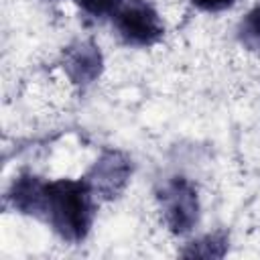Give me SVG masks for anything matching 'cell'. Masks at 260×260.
<instances>
[{
    "instance_id": "6da1fadb",
    "label": "cell",
    "mask_w": 260,
    "mask_h": 260,
    "mask_svg": "<svg viewBox=\"0 0 260 260\" xmlns=\"http://www.w3.org/2000/svg\"><path fill=\"white\" fill-rule=\"evenodd\" d=\"M100 199L83 177L47 179L39 221L65 244H81L91 234Z\"/></svg>"
},
{
    "instance_id": "7a4b0ae2",
    "label": "cell",
    "mask_w": 260,
    "mask_h": 260,
    "mask_svg": "<svg viewBox=\"0 0 260 260\" xmlns=\"http://www.w3.org/2000/svg\"><path fill=\"white\" fill-rule=\"evenodd\" d=\"M156 205L169 234L189 236L201 219V199L197 185L185 175H171L156 187Z\"/></svg>"
},
{
    "instance_id": "3957f363",
    "label": "cell",
    "mask_w": 260,
    "mask_h": 260,
    "mask_svg": "<svg viewBox=\"0 0 260 260\" xmlns=\"http://www.w3.org/2000/svg\"><path fill=\"white\" fill-rule=\"evenodd\" d=\"M108 20L118 41L130 49H150L167 30L152 0H120Z\"/></svg>"
},
{
    "instance_id": "277c9868",
    "label": "cell",
    "mask_w": 260,
    "mask_h": 260,
    "mask_svg": "<svg viewBox=\"0 0 260 260\" xmlns=\"http://www.w3.org/2000/svg\"><path fill=\"white\" fill-rule=\"evenodd\" d=\"M134 177V160L128 152L108 146L102 148L95 160L85 171L83 179L100 201H116L124 195Z\"/></svg>"
},
{
    "instance_id": "5b68a950",
    "label": "cell",
    "mask_w": 260,
    "mask_h": 260,
    "mask_svg": "<svg viewBox=\"0 0 260 260\" xmlns=\"http://www.w3.org/2000/svg\"><path fill=\"white\" fill-rule=\"evenodd\" d=\"M59 65L71 85L85 89L104 73V53L93 39H75L63 47Z\"/></svg>"
},
{
    "instance_id": "8992f818",
    "label": "cell",
    "mask_w": 260,
    "mask_h": 260,
    "mask_svg": "<svg viewBox=\"0 0 260 260\" xmlns=\"http://www.w3.org/2000/svg\"><path fill=\"white\" fill-rule=\"evenodd\" d=\"M45 185L47 179L32 171H22L14 175L4 193V207L18 215L39 219L45 199Z\"/></svg>"
},
{
    "instance_id": "52a82bcc",
    "label": "cell",
    "mask_w": 260,
    "mask_h": 260,
    "mask_svg": "<svg viewBox=\"0 0 260 260\" xmlns=\"http://www.w3.org/2000/svg\"><path fill=\"white\" fill-rule=\"evenodd\" d=\"M228 250H230V234L225 230H215V232L189 240L185 248L181 250V256L213 260V258H223Z\"/></svg>"
},
{
    "instance_id": "ba28073f",
    "label": "cell",
    "mask_w": 260,
    "mask_h": 260,
    "mask_svg": "<svg viewBox=\"0 0 260 260\" xmlns=\"http://www.w3.org/2000/svg\"><path fill=\"white\" fill-rule=\"evenodd\" d=\"M236 41L248 53L260 55V2L254 4L236 24Z\"/></svg>"
},
{
    "instance_id": "9c48e42d",
    "label": "cell",
    "mask_w": 260,
    "mask_h": 260,
    "mask_svg": "<svg viewBox=\"0 0 260 260\" xmlns=\"http://www.w3.org/2000/svg\"><path fill=\"white\" fill-rule=\"evenodd\" d=\"M79 12L93 20H106L112 16L120 0H73Z\"/></svg>"
},
{
    "instance_id": "30bf717a",
    "label": "cell",
    "mask_w": 260,
    "mask_h": 260,
    "mask_svg": "<svg viewBox=\"0 0 260 260\" xmlns=\"http://www.w3.org/2000/svg\"><path fill=\"white\" fill-rule=\"evenodd\" d=\"M195 10L205 12V14H219L225 10H232L238 0H187Z\"/></svg>"
},
{
    "instance_id": "8fae6325",
    "label": "cell",
    "mask_w": 260,
    "mask_h": 260,
    "mask_svg": "<svg viewBox=\"0 0 260 260\" xmlns=\"http://www.w3.org/2000/svg\"><path fill=\"white\" fill-rule=\"evenodd\" d=\"M51 2H55V0H51Z\"/></svg>"
}]
</instances>
